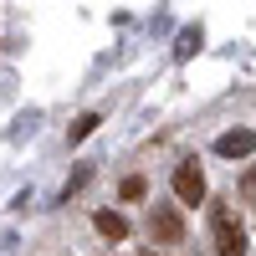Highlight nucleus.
<instances>
[{
  "label": "nucleus",
  "mask_w": 256,
  "mask_h": 256,
  "mask_svg": "<svg viewBox=\"0 0 256 256\" xmlns=\"http://www.w3.org/2000/svg\"><path fill=\"white\" fill-rule=\"evenodd\" d=\"M148 236H154L159 246H180V241H184L180 210H174V205H154V210H148Z\"/></svg>",
  "instance_id": "obj_2"
},
{
  "label": "nucleus",
  "mask_w": 256,
  "mask_h": 256,
  "mask_svg": "<svg viewBox=\"0 0 256 256\" xmlns=\"http://www.w3.org/2000/svg\"><path fill=\"white\" fill-rule=\"evenodd\" d=\"M144 195H148L144 174H128V180H123V200H144Z\"/></svg>",
  "instance_id": "obj_7"
},
{
  "label": "nucleus",
  "mask_w": 256,
  "mask_h": 256,
  "mask_svg": "<svg viewBox=\"0 0 256 256\" xmlns=\"http://www.w3.org/2000/svg\"><path fill=\"white\" fill-rule=\"evenodd\" d=\"M92 226H98V236H102V241H128V220L118 216V210H98Z\"/></svg>",
  "instance_id": "obj_5"
},
{
  "label": "nucleus",
  "mask_w": 256,
  "mask_h": 256,
  "mask_svg": "<svg viewBox=\"0 0 256 256\" xmlns=\"http://www.w3.org/2000/svg\"><path fill=\"white\" fill-rule=\"evenodd\" d=\"M190 52H200V26L180 31V56H190Z\"/></svg>",
  "instance_id": "obj_8"
},
{
  "label": "nucleus",
  "mask_w": 256,
  "mask_h": 256,
  "mask_svg": "<svg viewBox=\"0 0 256 256\" xmlns=\"http://www.w3.org/2000/svg\"><path fill=\"white\" fill-rule=\"evenodd\" d=\"M210 230H216V251L220 256H246V230L236 226L226 200H216V210H210Z\"/></svg>",
  "instance_id": "obj_1"
},
{
  "label": "nucleus",
  "mask_w": 256,
  "mask_h": 256,
  "mask_svg": "<svg viewBox=\"0 0 256 256\" xmlns=\"http://www.w3.org/2000/svg\"><path fill=\"white\" fill-rule=\"evenodd\" d=\"M174 200L180 205H205V174L195 169V159H184V164H174Z\"/></svg>",
  "instance_id": "obj_3"
},
{
  "label": "nucleus",
  "mask_w": 256,
  "mask_h": 256,
  "mask_svg": "<svg viewBox=\"0 0 256 256\" xmlns=\"http://www.w3.org/2000/svg\"><path fill=\"white\" fill-rule=\"evenodd\" d=\"M144 256H164V251H144Z\"/></svg>",
  "instance_id": "obj_10"
},
{
  "label": "nucleus",
  "mask_w": 256,
  "mask_h": 256,
  "mask_svg": "<svg viewBox=\"0 0 256 256\" xmlns=\"http://www.w3.org/2000/svg\"><path fill=\"white\" fill-rule=\"evenodd\" d=\"M216 154L220 159H251L256 154V128H226L216 138Z\"/></svg>",
  "instance_id": "obj_4"
},
{
  "label": "nucleus",
  "mask_w": 256,
  "mask_h": 256,
  "mask_svg": "<svg viewBox=\"0 0 256 256\" xmlns=\"http://www.w3.org/2000/svg\"><path fill=\"white\" fill-rule=\"evenodd\" d=\"M241 195H246V200H256V164L246 169V180H241Z\"/></svg>",
  "instance_id": "obj_9"
},
{
  "label": "nucleus",
  "mask_w": 256,
  "mask_h": 256,
  "mask_svg": "<svg viewBox=\"0 0 256 256\" xmlns=\"http://www.w3.org/2000/svg\"><path fill=\"white\" fill-rule=\"evenodd\" d=\"M98 123H102L98 113H82V118H77V123L67 128V138H72V144H82V138H88V134H92V128H98Z\"/></svg>",
  "instance_id": "obj_6"
}]
</instances>
